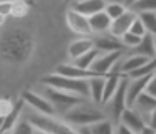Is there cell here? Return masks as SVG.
Masks as SVG:
<instances>
[{
  "mask_svg": "<svg viewBox=\"0 0 156 134\" xmlns=\"http://www.w3.org/2000/svg\"><path fill=\"white\" fill-rule=\"evenodd\" d=\"M42 86L45 87H52V89L62 90V92L72 94L77 97H89V80H74V79H67V77L57 76V74H49V76L42 77L41 80Z\"/></svg>",
  "mask_w": 156,
  "mask_h": 134,
  "instance_id": "3",
  "label": "cell"
},
{
  "mask_svg": "<svg viewBox=\"0 0 156 134\" xmlns=\"http://www.w3.org/2000/svg\"><path fill=\"white\" fill-rule=\"evenodd\" d=\"M111 22H112V20L106 15V12H99V13H96V15L89 17V27H91V32L92 34H98V35L109 34Z\"/></svg>",
  "mask_w": 156,
  "mask_h": 134,
  "instance_id": "18",
  "label": "cell"
},
{
  "mask_svg": "<svg viewBox=\"0 0 156 134\" xmlns=\"http://www.w3.org/2000/svg\"><path fill=\"white\" fill-rule=\"evenodd\" d=\"M129 9L136 13H143V12L156 13V0H138V2H133Z\"/></svg>",
  "mask_w": 156,
  "mask_h": 134,
  "instance_id": "27",
  "label": "cell"
},
{
  "mask_svg": "<svg viewBox=\"0 0 156 134\" xmlns=\"http://www.w3.org/2000/svg\"><path fill=\"white\" fill-rule=\"evenodd\" d=\"M89 131H91V134H114V126H112L111 121L104 119L101 122L89 126Z\"/></svg>",
  "mask_w": 156,
  "mask_h": 134,
  "instance_id": "28",
  "label": "cell"
},
{
  "mask_svg": "<svg viewBox=\"0 0 156 134\" xmlns=\"http://www.w3.org/2000/svg\"><path fill=\"white\" fill-rule=\"evenodd\" d=\"M34 132H35V129L27 121H19V124L14 127V131L10 134H34Z\"/></svg>",
  "mask_w": 156,
  "mask_h": 134,
  "instance_id": "31",
  "label": "cell"
},
{
  "mask_svg": "<svg viewBox=\"0 0 156 134\" xmlns=\"http://www.w3.org/2000/svg\"><path fill=\"white\" fill-rule=\"evenodd\" d=\"M55 74L74 80H89V79H94V77H101L98 74H94L92 70H82L79 67L72 65V64H59L57 69H55Z\"/></svg>",
  "mask_w": 156,
  "mask_h": 134,
  "instance_id": "12",
  "label": "cell"
},
{
  "mask_svg": "<svg viewBox=\"0 0 156 134\" xmlns=\"http://www.w3.org/2000/svg\"><path fill=\"white\" fill-rule=\"evenodd\" d=\"M12 12V2H0V15H4L7 19Z\"/></svg>",
  "mask_w": 156,
  "mask_h": 134,
  "instance_id": "35",
  "label": "cell"
},
{
  "mask_svg": "<svg viewBox=\"0 0 156 134\" xmlns=\"http://www.w3.org/2000/svg\"><path fill=\"white\" fill-rule=\"evenodd\" d=\"M119 40H121V44H122V47H126V49H136L138 47V44L141 42V39L139 37H136V35H133L131 32H128V34H124L122 37H119Z\"/></svg>",
  "mask_w": 156,
  "mask_h": 134,
  "instance_id": "30",
  "label": "cell"
},
{
  "mask_svg": "<svg viewBox=\"0 0 156 134\" xmlns=\"http://www.w3.org/2000/svg\"><path fill=\"white\" fill-rule=\"evenodd\" d=\"M99 55H101V54H99L96 49H92V50H89L87 54L81 55L79 59L72 60L71 64H72V65H76V67H79V69H82V70H91V67H92V64H94V60L98 59Z\"/></svg>",
  "mask_w": 156,
  "mask_h": 134,
  "instance_id": "23",
  "label": "cell"
},
{
  "mask_svg": "<svg viewBox=\"0 0 156 134\" xmlns=\"http://www.w3.org/2000/svg\"><path fill=\"white\" fill-rule=\"evenodd\" d=\"M138 19L141 20V23L144 25L146 34H149V35L156 37V13L143 12V13H138Z\"/></svg>",
  "mask_w": 156,
  "mask_h": 134,
  "instance_id": "25",
  "label": "cell"
},
{
  "mask_svg": "<svg viewBox=\"0 0 156 134\" xmlns=\"http://www.w3.org/2000/svg\"><path fill=\"white\" fill-rule=\"evenodd\" d=\"M27 13H29V5L25 2H22V0H19V2H12V12H10L12 17L20 19V17H25Z\"/></svg>",
  "mask_w": 156,
  "mask_h": 134,
  "instance_id": "29",
  "label": "cell"
},
{
  "mask_svg": "<svg viewBox=\"0 0 156 134\" xmlns=\"http://www.w3.org/2000/svg\"><path fill=\"white\" fill-rule=\"evenodd\" d=\"M124 76H119V74H109L106 76V82H104V90H102V102L101 104H108L109 100L114 97L116 90H118L121 79Z\"/></svg>",
  "mask_w": 156,
  "mask_h": 134,
  "instance_id": "19",
  "label": "cell"
},
{
  "mask_svg": "<svg viewBox=\"0 0 156 134\" xmlns=\"http://www.w3.org/2000/svg\"><path fill=\"white\" fill-rule=\"evenodd\" d=\"M20 100L24 104H27V106H30L34 111H37V114L55 116V111H54V107H52V104L39 92H34V90H24L22 96H20Z\"/></svg>",
  "mask_w": 156,
  "mask_h": 134,
  "instance_id": "6",
  "label": "cell"
},
{
  "mask_svg": "<svg viewBox=\"0 0 156 134\" xmlns=\"http://www.w3.org/2000/svg\"><path fill=\"white\" fill-rule=\"evenodd\" d=\"M133 54L136 55L146 57V59H156V52H154V37L146 34L141 39V42L138 44L136 49H133Z\"/></svg>",
  "mask_w": 156,
  "mask_h": 134,
  "instance_id": "20",
  "label": "cell"
},
{
  "mask_svg": "<svg viewBox=\"0 0 156 134\" xmlns=\"http://www.w3.org/2000/svg\"><path fill=\"white\" fill-rule=\"evenodd\" d=\"M151 77L153 76L139 77V79H128V87H126V106H128V109H131L134 106L136 99L146 92V87H148Z\"/></svg>",
  "mask_w": 156,
  "mask_h": 134,
  "instance_id": "10",
  "label": "cell"
},
{
  "mask_svg": "<svg viewBox=\"0 0 156 134\" xmlns=\"http://www.w3.org/2000/svg\"><path fill=\"white\" fill-rule=\"evenodd\" d=\"M94 49L98 50L99 54H109V52H118V50H122L121 40L112 37L111 34H104V35H98L94 39Z\"/></svg>",
  "mask_w": 156,
  "mask_h": 134,
  "instance_id": "13",
  "label": "cell"
},
{
  "mask_svg": "<svg viewBox=\"0 0 156 134\" xmlns=\"http://www.w3.org/2000/svg\"><path fill=\"white\" fill-rule=\"evenodd\" d=\"M128 9H129V7L126 5V3H121V2H109V3H106L104 12H106V15H108L111 20H116V19H119V17H121Z\"/></svg>",
  "mask_w": 156,
  "mask_h": 134,
  "instance_id": "26",
  "label": "cell"
},
{
  "mask_svg": "<svg viewBox=\"0 0 156 134\" xmlns=\"http://www.w3.org/2000/svg\"><path fill=\"white\" fill-rule=\"evenodd\" d=\"M42 96L52 104L55 114H62V117H64L72 107H76L82 100L81 97H77V96H72V94L62 92V90L52 89V87H45V86H44V90H42Z\"/></svg>",
  "mask_w": 156,
  "mask_h": 134,
  "instance_id": "5",
  "label": "cell"
},
{
  "mask_svg": "<svg viewBox=\"0 0 156 134\" xmlns=\"http://www.w3.org/2000/svg\"><path fill=\"white\" fill-rule=\"evenodd\" d=\"M122 54H124L122 50H118V52H109V54H101V55L94 60L91 70L94 74H98V76H101V77L109 76V74L112 72V69L118 65V62L121 60Z\"/></svg>",
  "mask_w": 156,
  "mask_h": 134,
  "instance_id": "7",
  "label": "cell"
},
{
  "mask_svg": "<svg viewBox=\"0 0 156 134\" xmlns=\"http://www.w3.org/2000/svg\"><path fill=\"white\" fill-rule=\"evenodd\" d=\"M126 87H128V77H122L121 84H119L118 90H116V94H114V97L108 102L109 109H111V114H112V119L118 121V122H119V119H121L122 112L128 109V106H126Z\"/></svg>",
  "mask_w": 156,
  "mask_h": 134,
  "instance_id": "8",
  "label": "cell"
},
{
  "mask_svg": "<svg viewBox=\"0 0 156 134\" xmlns=\"http://www.w3.org/2000/svg\"><path fill=\"white\" fill-rule=\"evenodd\" d=\"M4 23H5V17H4V15H0V27L4 25Z\"/></svg>",
  "mask_w": 156,
  "mask_h": 134,
  "instance_id": "40",
  "label": "cell"
},
{
  "mask_svg": "<svg viewBox=\"0 0 156 134\" xmlns=\"http://www.w3.org/2000/svg\"><path fill=\"white\" fill-rule=\"evenodd\" d=\"M139 134H156V131L153 129V127L146 126V127H144V129H143V131H141V132H139Z\"/></svg>",
  "mask_w": 156,
  "mask_h": 134,
  "instance_id": "38",
  "label": "cell"
},
{
  "mask_svg": "<svg viewBox=\"0 0 156 134\" xmlns=\"http://www.w3.org/2000/svg\"><path fill=\"white\" fill-rule=\"evenodd\" d=\"M129 32L133 34V35H136V37H139V39H143V37L146 35V29H144V25L141 23V20L136 17V20L133 22V25H131V29H129Z\"/></svg>",
  "mask_w": 156,
  "mask_h": 134,
  "instance_id": "32",
  "label": "cell"
},
{
  "mask_svg": "<svg viewBox=\"0 0 156 134\" xmlns=\"http://www.w3.org/2000/svg\"><path fill=\"white\" fill-rule=\"evenodd\" d=\"M77 132L79 134H91V131H89V127H79Z\"/></svg>",
  "mask_w": 156,
  "mask_h": 134,
  "instance_id": "39",
  "label": "cell"
},
{
  "mask_svg": "<svg viewBox=\"0 0 156 134\" xmlns=\"http://www.w3.org/2000/svg\"><path fill=\"white\" fill-rule=\"evenodd\" d=\"M119 124L128 127L129 131H133V132H136V134H139L146 127V122L143 121V117L139 116L134 109H126L124 112H122L121 119H119Z\"/></svg>",
  "mask_w": 156,
  "mask_h": 134,
  "instance_id": "15",
  "label": "cell"
},
{
  "mask_svg": "<svg viewBox=\"0 0 156 134\" xmlns=\"http://www.w3.org/2000/svg\"><path fill=\"white\" fill-rule=\"evenodd\" d=\"M71 9L89 19V17L96 15L99 12H104L106 2H102V0H84V2H76Z\"/></svg>",
  "mask_w": 156,
  "mask_h": 134,
  "instance_id": "16",
  "label": "cell"
},
{
  "mask_svg": "<svg viewBox=\"0 0 156 134\" xmlns=\"http://www.w3.org/2000/svg\"><path fill=\"white\" fill-rule=\"evenodd\" d=\"M153 74H156V59H149L143 67H139L134 72L129 74L128 79H139V77H148V76H153Z\"/></svg>",
  "mask_w": 156,
  "mask_h": 134,
  "instance_id": "24",
  "label": "cell"
},
{
  "mask_svg": "<svg viewBox=\"0 0 156 134\" xmlns=\"http://www.w3.org/2000/svg\"><path fill=\"white\" fill-rule=\"evenodd\" d=\"M154 52H156V37H154Z\"/></svg>",
  "mask_w": 156,
  "mask_h": 134,
  "instance_id": "42",
  "label": "cell"
},
{
  "mask_svg": "<svg viewBox=\"0 0 156 134\" xmlns=\"http://www.w3.org/2000/svg\"><path fill=\"white\" fill-rule=\"evenodd\" d=\"M2 124H4V117H0V131H2Z\"/></svg>",
  "mask_w": 156,
  "mask_h": 134,
  "instance_id": "41",
  "label": "cell"
},
{
  "mask_svg": "<svg viewBox=\"0 0 156 134\" xmlns=\"http://www.w3.org/2000/svg\"><path fill=\"white\" fill-rule=\"evenodd\" d=\"M92 49H94V39H91V37H79V39L72 40L71 45L67 47V55L71 60H76Z\"/></svg>",
  "mask_w": 156,
  "mask_h": 134,
  "instance_id": "14",
  "label": "cell"
},
{
  "mask_svg": "<svg viewBox=\"0 0 156 134\" xmlns=\"http://www.w3.org/2000/svg\"><path fill=\"white\" fill-rule=\"evenodd\" d=\"M14 109V104L9 99H0V117H7Z\"/></svg>",
  "mask_w": 156,
  "mask_h": 134,
  "instance_id": "33",
  "label": "cell"
},
{
  "mask_svg": "<svg viewBox=\"0 0 156 134\" xmlns=\"http://www.w3.org/2000/svg\"><path fill=\"white\" fill-rule=\"evenodd\" d=\"M146 94H149L151 97H154V99H156V74H153L151 80H149L148 87H146Z\"/></svg>",
  "mask_w": 156,
  "mask_h": 134,
  "instance_id": "34",
  "label": "cell"
},
{
  "mask_svg": "<svg viewBox=\"0 0 156 134\" xmlns=\"http://www.w3.org/2000/svg\"><path fill=\"white\" fill-rule=\"evenodd\" d=\"M32 37L24 30H10L0 40V52L10 62H22L32 52Z\"/></svg>",
  "mask_w": 156,
  "mask_h": 134,
  "instance_id": "1",
  "label": "cell"
},
{
  "mask_svg": "<svg viewBox=\"0 0 156 134\" xmlns=\"http://www.w3.org/2000/svg\"><path fill=\"white\" fill-rule=\"evenodd\" d=\"M154 107H156V99L154 97H151L149 94H141V96L136 99V102H134V106L131 107V109H134L136 112L139 114V116L143 117V121H144L146 124H148V119H149V114L154 111Z\"/></svg>",
  "mask_w": 156,
  "mask_h": 134,
  "instance_id": "17",
  "label": "cell"
},
{
  "mask_svg": "<svg viewBox=\"0 0 156 134\" xmlns=\"http://www.w3.org/2000/svg\"><path fill=\"white\" fill-rule=\"evenodd\" d=\"M136 17H138V13L133 12L131 9H128L121 17H119V19H116V20H112V22H111V29H109V34H111L112 37H116V39L122 37L124 34L129 32V29H131L133 22L136 20Z\"/></svg>",
  "mask_w": 156,
  "mask_h": 134,
  "instance_id": "11",
  "label": "cell"
},
{
  "mask_svg": "<svg viewBox=\"0 0 156 134\" xmlns=\"http://www.w3.org/2000/svg\"><path fill=\"white\" fill-rule=\"evenodd\" d=\"M66 23H67V27L72 32L81 37H89L92 34L91 27H89V19L81 15V13H77L72 9H69L67 13H66Z\"/></svg>",
  "mask_w": 156,
  "mask_h": 134,
  "instance_id": "9",
  "label": "cell"
},
{
  "mask_svg": "<svg viewBox=\"0 0 156 134\" xmlns=\"http://www.w3.org/2000/svg\"><path fill=\"white\" fill-rule=\"evenodd\" d=\"M114 134H136V132H133V131L128 129V127H124V126H121V124H119V126L114 129Z\"/></svg>",
  "mask_w": 156,
  "mask_h": 134,
  "instance_id": "37",
  "label": "cell"
},
{
  "mask_svg": "<svg viewBox=\"0 0 156 134\" xmlns=\"http://www.w3.org/2000/svg\"><path fill=\"white\" fill-rule=\"evenodd\" d=\"M146 126L153 127V129L156 131V107H154V111L149 114V119H148V124H146Z\"/></svg>",
  "mask_w": 156,
  "mask_h": 134,
  "instance_id": "36",
  "label": "cell"
},
{
  "mask_svg": "<svg viewBox=\"0 0 156 134\" xmlns=\"http://www.w3.org/2000/svg\"><path fill=\"white\" fill-rule=\"evenodd\" d=\"M29 124L35 131H41L44 134H79L77 129L69 126L64 119H57L55 116H44V114H30L27 117Z\"/></svg>",
  "mask_w": 156,
  "mask_h": 134,
  "instance_id": "4",
  "label": "cell"
},
{
  "mask_svg": "<svg viewBox=\"0 0 156 134\" xmlns=\"http://www.w3.org/2000/svg\"><path fill=\"white\" fill-rule=\"evenodd\" d=\"M106 77H94L89 79V97L92 99V104L99 106L102 102V90H104Z\"/></svg>",
  "mask_w": 156,
  "mask_h": 134,
  "instance_id": "22",
  "label": "cell"
},
{
  "mask_svg": "<svg viewBox=\"0 0 156 134\" xmlns=\"http://www.w3.org/2000/svg\"><path fill=\"white\" fill-rule=\"evenodd\" d=\"M22 106H24L22 100H19L17 104H14L12 112L9 114L7 117H4V124H2V131H0V134H9V132L14 131V127L19 124V117H20V112H22Z\"/></svg>",
  "mask_w": 156,
  "mask_h": 134,
  "instance_id": "21",
  "label": "cell"
},
{
  "mask_svg": "<svg viewBox=\"0 0 156 134\" xmlns=\"http://www.w3.org/2000/svg\"><path fill=\"white\" fill-rule=\"evenodd\" d=\"M62 119H64L69 126H76L79 129V127H89V126H92V124H96V122L104 121L106 114L102 112L96 104L81 100V102H79L76 107H72Z\"/></svg>",
  "mask_w": 156,
  "mask_h": 134,
  "instance_id": "2",
  "label": "cell"
}]
</instances>
